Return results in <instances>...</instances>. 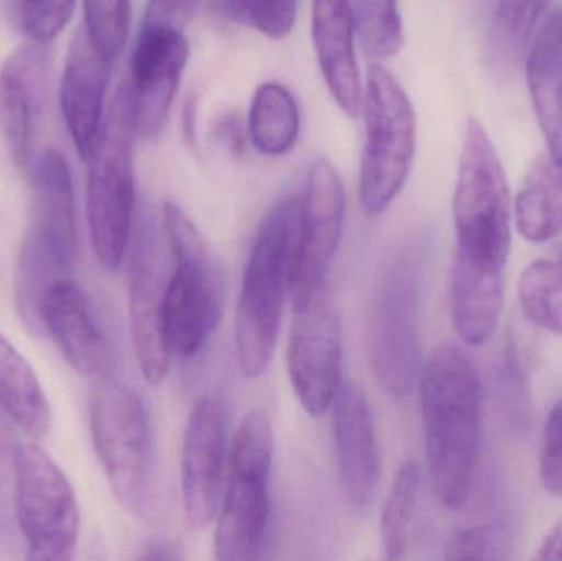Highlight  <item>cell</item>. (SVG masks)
Instances as JSON below:
<instances>
[{
  "instance_id": "6da1fadb",
  "label": "cell",
  "mask_w": 562,
  "mask_h": 561,
  "mask_svg": "<svg viewBox=\"0 0 562 561\" xmlns=\"http://www.w3.org/2000/svg\"><path fill=\"white\" fill-rule=\"evenodd\" d=\"M419 395L432 491L442 506L461 509L481 450V375L461 348L442 345L419 372Z\"/></svg>"
},
{
  "instance_id": "7a4b0ae2",
  "label": "cell",
  "mask_w": 562,
  "mask_h": 561,
  "mask_svg": "<svg viewBox=\"0 0 562 561\" xmlns=\"http://www.w3.org/2000/svg\"><path fill=\"white\" fill-rule=\"evenodd\" d=\"M303 197L277 201L260 223L237 303L236 343L243 374L259 379L272 361L284 299L300 253Z\"/></svg>"
},
{
  "instance_id": "3957f363",
  "label": "cell",
  "mask_w": 562,
  "mask_h": 561,
  "mask_svg": "<svg viewBox=\"0 0 562 561\" xmlns=\"http://www.w3.org/2000/svg\"><path fill=\"white\" fill-rule=\"evenodd\" d=\"M456 256L451 273L505 279L512 249L507 173L481 121L469 117L452 198Z\"/></svg>"
},
{
  "instance_id": "277c9868",
  "label": "cell",
  "mask_w": 562,
  "mask_h": 561,
  "mask_svg": "<svg viewBox=\"0 0 562 561\" xmlns=\"http://www.w3.org/2000/svg\"><path fill=\"white\" fill-rule=\"evenodd\" d=\"M134 108L127 85L112 99L108 117L88 164L89 231L95 257L104 269L121 266L128 240L135 207Z\"/></svg>"
},
{
  "instance_id": "5b68a950",
  "label": "cell",
  "mask_w": 562,
  "mask_h": 561,
  "mask_svg": "<svg viewBox=\"0 0 562 561\" xmlns=\"http://www.w3.org/2000/svg\"><path fill=\"white\" fill-rule=\"evenodd\" d=\"M164 227L175 260L161 302L165 338L171 355L193 358L220 323L223 273L200 231L178 204H165Z\"/></svg>"
},
{
  "instance_id": "8992f818",
  "label": "cell",
  "mask_w": 562,
  "mask_h": 561,
  "mask_svg": "<svg viewBox=\"0 0 562 561\" xmlns=\"http://www.w3.org/2000/svg\"><path fill=\"white\" fill-rule=\"evenodd\" d=\"M366 145L359 200L367 217L389 210L408 181L416 152V115L398 79L382 63L367 69L363 92Z\"/></svg>"
},
{
  "instance_id": "52a82bcc",
  "label": "cell",
  "mask_w": 562,
  "mask_h": 561,
  "mask_svg": "<svg viewBox=\"0 0 562 561\" xmlns=\"http://www.w3.org/2000/svg\"><path fill=\"white\" fill-rule=\"evenodd\" d=\"M273 431L269 415L254 408L240 422L231 450V473L214 537V556L224 561L256 559L270 517Z\"/></svg>"
},
{
  "instance_id": "ba28073f",
  "label": "cell",
  "mask_w": 562,
  "mask_h": 561,
  "mask_svg": "<svg viewBox=\"0 0 562 561\" xmlns=\"http://www.w3.org/2000/svg\"><path fill=\"white\" fill-rule=\"evenodd\" d=\"M419 257L403 250L383 266L369 312V355L373 375L383 391L405 397L415 388L419 366Z\"/></svg>"
},
{
  "instance_id": "9c48e42d",
  "label": "cell",
  "mask_w": 562,
  "mask_h": 561,
  "mask_svg": "<svg viewBox=\"0 0 562 561\" xmlns=\"http://www.w3.org/2000/svg\"><path fill=\"white\" fill-rule=\"evenodd\" d=\"M89 422L115 500L125 509L140 510L151 483V430L144 401L134 389L105 375L92 391Z\"/></svg>"
},
{
  "instance_id": "30bf717a",
  "label": "cell",
  "mask_w": 562,
  "mask_h": 561,
  "mask_svg": "<svg viewBox=\"0 0 562 561\" xmlns=\"http://www.w3.org/2000/svg\"><path fill=\"white\" fill-rule=\"evenodd\" d=\"M16 523L33 560L66 561L79 539V506L61 468L38 441H19L13 450Z\"/></svg>"
},
{
  "instance_id": "8fae6325",
  "label": "cell",
  "mask_w": 562,
  "mask_h": 561,
  "mask_svg": "<svg viewBox=\"0 0 562 561\" xmlns=\"http://www.w3.org/2000/svg\"><path fill=\"white\" fill-rule=\"evenodd\" d=\"M286 362L301 407L313 417L326 414L342 382V326L327 283L294 308Z\"/></svg>"
},
{
  "instance_id": "7c38bea8",
  "label": "cell",
  "mask_w": 562,
  "mask_h": 561,
  "mask_svg": "<svg viewBox=\"0 0 562 561\" xmlns=\"http://www.w3.org/2000/svg\"><path fill=\"white\" fill-rule=\"evenodd\" d=\"M190 58L184 30L142 20L131 58V91L137 134H160Z\"/></svg>"
},
{
  "instance_id": "4fadbf2b",
  "label": "cell",
  "mask_w": 562,
  "mask_h": 561,
  "mask_svg": "<svg viewBox=\"0 0 562 561\" xmlns=\"http://www.w3.org/2000/svg\"><path fill=\"white\" fill-rule=\"evenodd\" d=\"M344 224L346 190L342 178L326 158H319L311 167L303 197L300 253L291 287L293 308L304 305L326 285L327 272L342 239Z\"/></svg>"
},
{
  "instance_id": "5bb4252c",
  "label": "cell",
  "mask_w": 562,
  "mask_h": 561,
  "mask_svg": "<svg viewBox=\"0 0 562 561\" xmlns=\"http://www.w3.org/2000/svg\"><path fill=\"white\" fill-rule=\"evenodd\" d=\"M226 402L220 394L198 399L188 417L181 447V494L188 523L210 526L223 490L226 457Z\"/></svg>"
},
{
  "instance_id": "9a60e30c",
  "label": "cell",
  "mask_w": 562,
  "mask_h": 561,
  "mask_svg": "<svg viewBox=\"0 0 562 561\" xmlns=\"http://www.w3.org/2000/svg\"><path fill=\"white\" fill-rule=\"evenodd\" d=\"M40 333L49 336L63 358L82 378L102 379L112 366V348L85 290L71 276L46 290L40 306Z\"/></svg>"
},
{
  "instance_id": "2e32d148",
  "label": "cell",
  "mask_w": 562,
  "mask_h": 561,
  "mask_svg": "<svg viewBox=\"0 0 562 561\" xmlns=\"http://www.w3.org/2000/svg\"><path fill=\"white\" fill-rule=\"evenodd\" d=\"M330 407L344 494L352 506L367 507L380 480L379 440L369 399L353 382H340Z\"/></svg>"
},
{
  "instance_id": "e0dca14e",
  "label": "cell",
  "mask_w": 562,
  "mask_h": 561,
  "mask_svg": "<svg viewBox=\"0 0 562 561\" xmlns=\"http://www.w3.org/2000/svg\"><path fill=\"white\" fill-rule=\"evenodd\" d=\"M23 237L72 270L78 247L75 191L68 161L55 148L40 154L30 167V223Z\"/></svg>"
},
{
  "instance_id": "ac0fdd59",
  "label": "cell",
  "mask_w": 562,
  "mask_h": 561,
  "mask_svg": "<svg viewBox=\"0 0 562 561\" xmlns=\"http://www.w3.org/2000/svg\"><path fill=\"white\" fill-rule=\"evenodd\" d=\"M48 52L30 42L10 53L0 68V131L13 161L30 164L36 124L45 102Z\"/></svg>"
},
{
  "instance_id": "d6986e66",
  "label": "cell",
  "mask_w": 562,
  "mask_h": 561,
  "mask_svg": "<svg viewBox=\"0 0 562 561\" xmlns=\"http://www.w3.org/2000/svg\"><path fill=\"white\" fill-rule=\"evenodd\" d=\"M111 65L112 61L99 55L92 46L85 26L78 30L66 56L59 104L76 152L85 161H88L104 122Z\"/></svg>"
},
{
  "instance_id": "ffe728a7",
  "label": "cell",
  "mask_w": 562,
  "mask_h": 561,
  "mask_svg": "<svg viewBox=\"0 0 562 561\" xmlns=\"http://www.w3.org/2000/svg\"><path fill=\"white\" fill-rule=\"evenodd\" d=\"M311 33L330 96L344 114L359 117L363 91L353 46L356 25L350 0H313Z\"/></svg>"
},
{
  "instance_id": "44dd1931",
  "label": "cell",
  "mask_w": 562,
  "mask_h": 561,
  "mask_svg": "<svg viewBox=\"0 0 562 561\" xmlns=\"http://www.w3.org/2000/svg\"><path fill=\"white\" fill-rule=\"evenodd\" d=\"M161 302L164 290L158 282L154 253L150 244L140 239L128 277V316L138 368L145 381L155 388L167 379L171 356L165 338Z\"/></svg>"
},
{
  "instance_id": "7402d4cb",
  "label": "cell",
  "mask_w": 562,
  "mask_h": 561,
  "mask_svg": "<svg viewBox=\"0 0 562 561\" xmlns=\"http://www.w3.org/2000/svg\"><path fill=\"white\" fill-rule=\"evenodd\" d=\"M527 79L548 154L562 170V7L548 13L527 58Z\"/></svg>"
},
{
  "instance_id": "603a6c76",
  "label": "cell",
  "mask_w": 562,
  "mask_h": 561,
  "mask_svg": "<svg viewBox=\"0 0 562 561\" xmlns=\"http://www.w3.org/2000/svg\"><path fill=\"white\" fill-rule=\"evenodd\" d=\"M0 407L30 438L42 441L52 428L48 399L38 375L0 332Z\"/></svg>"
},
{
  "instance_id": "cb8c5ba5",
  "label": "cell",
  "mask_w": 562,
  "mask_h": 561,
  "mask_svg": "<svg viewBox=\"0 0 562 561\" xmlns=\"http://www.w3.org/2000/svg\"><path fill=\"white\" fill-rule=\"evenodd\" d=\"M518 231L530 243H548L562 233V170L550 154L538 155L515 198Z\"/></svg>"
},
{
  "instance_id": "d4e9b609",
  "label": "cell",
  "mask_w": 562,
  "mask_h": 561,
  "mask_svg": "<svg viewBox=\"0 0 562 561\" xmlns=\"http://www.w3.org/2000/svg\"><path fill=\"white\" fill-rule=\"evenodd\" d=\"M249 131L254 147L267 157H280L294 147L300 134V109L284 86L266 82L257 89Z\"/></svg>"
},
{
  "instance_id": "484cf974",
  "label": "cell",
  "mask_w": 562,
  "mask_h": 561,
  "mask_svg": "<svg viewBox=\"0 0 562 561\" xmlns=\"http://www.w3.org/2000/svg\"><path fill=\"white\" fill-rule=\"evenodd\" d=\"M518 296L531 323L562 336V243L521 273Z\"/></svg>"
},
{
  "instance_id": "4316f807",
  "label": "cell",
  "mask_w": 562,
  "mask_h": 561,
  "mask_svg": "<svg viewBox=\"0 0 562 561\" xmlns=\"http://www.w3.org/2000/svg\"><path fill=\"white\" fill-rule=\"evenodd\" d=\"M419 487L422 470L418 464L413 461L402 464L390 487L380 517V537L385 559L402 560L408 552Z\"/></svg>"
},
{
  "instance_id": "83f0119b",
  "label": "cell",
  "mask_w": 562,
  "mask_h": 561,
  "mask_svg": "<svg viewBox=\"0 0 562 561\" xmlns=\"http://www.w3.org/2000/svg\"><path fill=\"white\" fill-rule=\"evenodd\" d=\"M350 9L363 52L373 63L402 49L405 35L398 0H350Z\"/></svg>"
},
{
  "instance_id": "f1b7e54d",
  "label": "cell",
  "mask_w": 562,
  "mask_h": 561,
  "mask_svg": "<svg viewBox=\"0 0 562 561\" xmlns=\"http://www.w3.org/2000/svg\"><path fill=\"white\" fill-rule=\"evenodd\" d=\"M85 30L99 55L114 61L128 38L132 0H82Z\"/></svg>"
},
{
  "instance_id": "f546056e",
  "label": "cell",
  "mask_w": 562,
  "mask_h": 561,
  "mask_svg": "<svg viewBox=\"0 0 562 561\" xmlns=\"http://www.w3.org/2000/svg\"><path fill=\"white\" fill-rule=\"evenodd\" d=\"M231 19L239 20L263 35L283 40L293 30L297 0H217Z\"/></svg>"
},
{
  "instance_id": "4dcf8cb0",
  "label": "cell",
  "mask_w": 562,
  "mask_h": 561,
  "mask_svg": "<svg viewBox=\"0 0 562 561\" xmlns=\"http://www.w3.org/2000/svg\"><path fill=\"white\" fill-rule=\"evenodd\" d=\"M510 557V536L495 524L461 530L445 547L446 560H508Z\"/></svg>"
},
{
  "instance_id": "1f68e13d",
  "label": "cell",
  "mask_w": 562,
  "mask_h": 561,
  "mask_svg": "<svg viewBox=\"0 0 562 561\" xmlns=\"http://www.w3.org/2000/svg\"><path fill=\"white\" fill-rule=\"evenodd\" d=\"M75 0H20V22L32 42L46 45L68 25Z\"/></svg>"
},
{
  "instance_id": "d6a6232c",
  "label": "cell",
  "mask_w": 562,
  "mask_h": 561,
  "mask_svg": "<svg viewBox=\"0 0 562 561\" xmlns=\"http://www.w3.org/2000/svg\"><path fill=\"white\" fill-rule=\"evenodd\" d=\"M550 3L551 0H498L495 20L502 35L515 49L528 45Z\"/></svg>"
},
{
  "instance_id": "836d02e7",
  "label": "cell",
  "mask_w": 562,
  "mask_h": 561,
  "mask_svg": "<svg viewBox=\"0 0 562 561\" xmlns=\"http://www.w3.org/2000/svg\"><path fill=\"white\" fill-rule=\"evenodd\" d=\"M540 478L548 493L562 496V399L554 405L544 425Z\"/></svg>"
},
{
  "instance_id": "e575fe53",
  "label": "cell",
  "mask_w": 562,
  "mask_h": 561,
  "mask_svg": "<svg viewBox=\"0 0 562 561\" xmlns=\"http://www.w3.org/2000/svg\"><path fill=\"white\" fill-rule=\"evenodd\" d=\"M198 5L200 0H148L144 20L184 30L196 15Z\"/></svg>"
},
{
  "instance_id": "d590c367",
  "label": "cell",
  "mask_w": 562,
  "mask_h": 561,
  "mask_svg": "<svg viewBox=\"0 0 562 561\" xmlns=\"http://www.w3.org/2000/svg\"><path fill=\"white\" fill-rule=\"evenodd\" d=\"M537 559L562 561V520L550 530L541 546L538 547Z\"/></svg>"
},
{
  "instance_id": "8d00e7d4",
  "label": "cell",
  "mask_w": 562,
  "mask_h": 561,
  "mask_svg": "<svg viewBox=\"0 0 562 561\" xmlns=\"http://www.w3.org/2000/svg\"><path fill=\"white\" fill-rule=\"evenodd\" d=\"M243 134L244 132L243 127H240L239 119L234 117V115H227V117L221 122L220 128H217V135H220L221 141L229 145V147L236 152L243 150Z\"/></svg>"
},
{
  "instance_id": "74e56055",
  "label": "cell",
  "mask_w": 562,
  "mask_h": 561,
  "mask_svg": "<svg viewBox=\"0 0 562 561\" xmlns=\"http://www.w3.org/2000/svg\"><path fill=\"white\" fill-rule=\"evenodd\" d=\"M142 559L150 560H177L178 553L175 547L167 546V543H155L147 549V553L142 556Z\"/></svg>"
}]
</instances>
